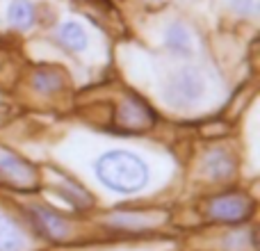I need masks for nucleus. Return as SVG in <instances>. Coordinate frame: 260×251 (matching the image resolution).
I'll return each instance as SVG.
<instances>
[{"label":"nucleus","instance_id":"8","mask_svg":"<svg viewBox=\"0 0 260 251\" xmlns=\"http://www.w3.org/2000/svg\"><path fill=\"white\" fill-rule=\"evenodd\" d=\"M57 44L62 46V48L71 50V53H82V50L89 46V39H87V32L82 30L78 23H62V25L57 27Z\"/></svg>","mask_w":260,"mask_h":251},{"label":"nucleus","instance_id":"9","mask_svg":"<svg viewBox=\"0 0 260 251\" xmlns=\"http://www.w3.org/2000/svg\"><path fill=\"white\" fill-rule=\"evenodd\" d=\"M7 21L18 30H30L37 21L35 5L30 0H12V5L7 9Z\"/></svg>","mask_w":260,"mask_h":251},{"label":"nucleus","instance_id":"1","mask_svg":"<svg viewBox=\"0 0 260 251\" xmlns=\"http://www.w3.org/2000/svg\"><path fill=\"white\" fill-rule=\"evenodd\" d=\"M96 176L105 187L121 194H133L146 185L148 167L128 151H110L96 162Z\"/></svg>","mask_w":260,"mask_h":251},{"label":"nucleus","instance_id":"3","mask_svg":"<svg viewBox=\"0 0 260 251\" xmlns=\"http://www.w3.org/2000/svg\"><path fill=\"white\" fill-rule=\"evenodd\" d=\"M253 203L251 199L240 197V194H229V197H219L208 206V215L217 222H226V224H235V222H244L251 217Z\"/></svg>","mask_w":260,"mask_h":251},{"label":"nucleus","instance_id":"12","mask_svg":"<svg viewBox=\"0 0 260 251\" xmlns=\"http://www.w3.org/2000/svg\"><path fill=\"white\" fill-rule=\"evenodd\" d=\"M165 41H167V48H169L174 55H189V50H192L189 35L180 23H171L169 30H167Z\"/></svg>","mask_w":260,"mask_h":251},{"label":"nucleus","instance_id":"5","mask_svg":"<svg viewBox=\"0 0 260 251\" xmlns=\"http://www.w3.org/2000/svg\"><path fill=\"white\" fill-rule=\"evenodd\" d=\"M32 219H35L37 229H39L41 233L48 235V238H53V240L67 238L69 235L67 219H62L57 212L48 210V208H32Z\"/></svg>","mask_w":260,"mask_h":251},{"label":"nucleus","instance_id":"4","mask_svg":"<svg viewBox=\"0 0 260 251\" xmlns=\"http://www.w3.org/2000/svg\"><path fill=\"white\" fill-rule=\"evenodd\" d=\"M119 123L126 125L130 130H142L148 128L153 123V112L144 101H139L137 96H128L119 108Z\"/></svg>","mask_w":260,"mask_h":251},{"label":"nucleus","instance_id":"6","mask_svg":"<svg viewBox=\"0 0 260 251\" xmlns=\"http://www.w3.org/2000/svg\"><path fill=\"white\" fill-rule=\"evenodd\" d=\"M0 174L5 178L14 180V183H30V180H35L32 165H27L25 160H21L18 155L7 151H0Z\"/></svg>","mask_w":260,"mask_h":251},{"label":"nucleus","instance_id":"11","mask_svg":"<svg viewBox=\"0 0 260 251\" xmlns=\"http://www.w3.org/2000/svg\"><path fill=\"white\" fill-rule=\"evenodd\" d=\"M32 87L41 94H55L64 87V76L55 69H39L32 78Z\"/></svg>","mask_w":260,"mask_h":251},{"label":"nucleus","instance_id":"2","mask_svg":"<svg viewBox=\"0 0 260 251\" xmlns=\"http://www.w3.org/2000/svg\"><path fill=\"white\" fill-rule=\"evenodd\" d=\"M167 101L176 108L194 105L203 96V80L194 69H180L167 82Z\"/></svg>","mask_w":260,"mask_h":251},{"label":"nucleus","instance_id":"13","mask_svg":"<svg viewBox=\"0 0 260 251\" xmlns=\"http://www.w3.org/2000/svg\"><path fill=\"white\" fill-rule=\"evenodd\" d=\"M148 219H139V215H117L112 217V226H128V229H135V226H146Z\"/></svg>","mask_w":260,"mask_h":251},{"label":"nucleus","instance_id":"7","mask_svg":"<svg viewBox=\"0 0 260 251\" xmlns=\"http://www.w3.org/2000/svg\"><path fill=\"white\" fill-rule=\"evenodd\" d=\"M203 169H206V174L210 176V178L224 180V178H231V176H233L235 160L229 151L217 148V151H210L206 155V165H203Z\"/></svg>","mask_w":260,"mask_h":251},{"label":"nucleus","instance_id":"10","mask_svg":"<svg viewBox=\"0 0 260 251\" xmlns=\"http://www.w3.org/2000/svg\"><path fill=\"white\" fill-rule=\"evenodd\" d=\"M25 240L23 233L9 217H0V251H23Z\"/></svg>","mask_w":260,"mask_h":251}]
</instances>
